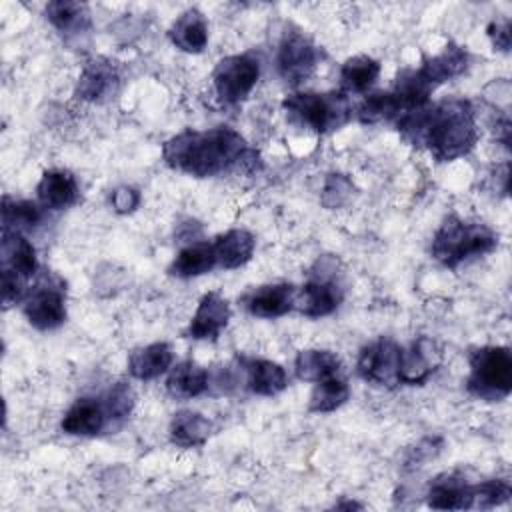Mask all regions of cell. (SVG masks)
<instances>
[{"label": "cell", "mask_w": 512, "mask_h": 512, "mask_svg": "<svg viewBox=\"0 0 512 512\" xmlns=\"http://www.w3.org/2000/svg\"><path fill=\"white\" fill-rule=\"evenodd\" d=\"M466 390L480 400L500 402L512 392V352L508 346H480L470 352Z\"/></svg>", "instance_id": "5"}, {"label": "cell", "mask_w": 512, "mask_h": 512, "mask_svg": "<svg viewBox=\"0 0 512 512\" xmlns=\"http://www.w3.org/2000/svg\"><path fill=\"white\" fill-rule=\"evenodd\" d=\"M488 32V38L494 46V50H500V52H508L510 50V40H512V34H510V20H492L486 28Z\"/></svg>", "instance_id": "37"}, {"label": "cell", "mask_w": 512, "mask_h": 512, "mask_svg": "<svg viewBox=\"0 0 512 512\" xmlns=\"http://www.w3.org/2000/svg\"><path fill=\"white\" fill-rule=\"evenodd\" d=\"M260 78V60L258 56L246 54H232L214 66L212 84L214 92L226 106L242 104L252 90L256 88Z\"/></svg>", "instance_id": "6"}, {"label": "cell", "mask_w": 512, "mask_h": 512, "mask_svg": "<svg viewBox=\"0 0 512 512\" xmlns=\"http://www.w3.org/2000/svg\"><path fill=\"white\" fill-rule=\"evenodd\" d=\"M42 206L32 200H16L10 196L2 198V230L26 232L42 222Z\"/></svg>", "instance_id": "31"}, {"label": "cell", "mask_w": 512, "mask_h": 512, "mask_svg": "<svg viewBox=\"0 0 512 512\" xmlns=\"http://www.w3.org/2000/svg\"><path fill=\"white\" fill-rule=\"evenodd\" d=\"M246 388L258 396H276L288 386L286 370L266 358H240Z\"/></svg>", "instance_id": "19"}, {"label": "cell", "mask_w": 512, "mask_h": 512, "mask_svg": "<svg viewBox=\"0 0 512 512\" xmlns=\"http://www.w3.org/2000/svg\"><path fill=\"white\" fill-rule=\"evenodd\" d=\"M212 246H214L218 268L236 270L252 260L256 238L246 228H230L224 234L216 236Z\"/></svg>", "instance_id": "22"}, {"label": "cell", "mask_w": 512, "mask_h": 512, "mask_svg": "<svg viewBox=\"0 0 512 512\" xmlns=\"http://www.w3.org/2000/svg\"><path fill=\"white\" fill-rule=\"evenodd\" d=\"M288 124L314 132L330 134L340 130L352 118V100L340 90L330 92H294L282 100Z\"/></svg>", "instance_id": "3"}, {"label": "cell", "mask_w": 512, "mask_h": 512, "mask_svg": "<svg viewBox=\"0 0 512 512\" xmlns=\"http://www.w3.org/2000/svg\"><path fill=\"white\" fill-rule=\"evenodd\" d=\"M20 304L28 324L36 330H54L66 322V288L56 276H42Z\"/></svg>", "instance_id": "7"}, {"label": "cell", "mask_w": 512, "mask_h": 512, "mask_svg": "<svg viewBox=\"0 0 512 512\" xmlns=\"http://www.w3.org/2000/svg\"><path fill=\"white\" fill-rule=\"evenodd\" d=\"M214 430L212 420L194 410H180L172 416L168 426V436L174 446L196 448L202 446Z\"/></svg>", "instance_id": "27"}, {"label": "cell", "mask_w": 512, "mask_h": 512, "mask_svg": "<svg viewBox=\"0 0 512 512\" xmlns=\"http://www.w3.org/2000/svg\"><path fill=\"white\" fill-rule=\"evenodd\" d=\"M348 398H350L348 382L342 378V374H336L332 378L314 382V388H312L310 400H308V410L316 412V414L334 412Z\"/></svg>", "instance_id": "32"}, {"label": "cell", "mask_w": 512, "mask_h": 512, "mask_svg": "<svg viewBox=\"0 0 512 512\" xmlns=\"http://www.w3.org/2000/svg\"><path fill=\"white\" fill-rule=\"evenodd\" d=\"M210 386V374L194 360H182L172 364L166 376V392L174 400H192L204 394Z\"/></svg>", "instance_id": "23"}, {"label": "cell", "mask_w": 512, "mask_h": 512, "mask_svg": "<svg viewBox=\"0 0 512 512\" xmlns=\"http://www.w3.org/2000/svg\"><path fill=\"white\" fill-rule=\"evenodd\" d=\"M336 508H362V504H356V502H340V504H336Z\"/></svg>", "instance_id": "38"}, {"label": "cell", "mask_w": 512, "mask_h": 512, "mask_svg": "<svg viewBox=\"0 0 512 512\" xmlns=\"http://www.w3.org/2000/svg\"><path fill=\"white\" fill-rule=\"evenodd\" d=\"M170 42L188 54H200L208 44V20L198 8H186L168 28Z\"/></svg>", "instance_id": "21"}, {"label": "cell", "mask_w": 512, "mask_h": 512, "mask_svg": "<svg viewBox=\"0 0 512 512\" xmlns=\"http://www.w3.org/2000/svg\"><path fill=\"white\" fill-rule=\"evenodd\" d=\"M102 398L110 416L112 430H118L134 410V404H136L134 388L128 382H116L102 394Z\"/></svg>", "instance_id": "33"}, {"label": "cell", "mask_w": 512, "mask_h": 512, "mask_svg": "<svg viewBox=\"0 0 512 512\" xmlns=\"http://www.w3.org/2000/svg\"><path fill=\"white\" fill-rule=\"evenodd\" d=\"M214 268H218V262H216L212 242L196 240V242L186 244L176 254V258L168 266V274L186 280V278H196V276L208 274Z\"/></svg>", "instance_id": "25"}, {"label": "cell", "mask_w": 512, "mask_h": 512, "mask_svg": "<svg viewBox=\"0 0 512 512\" xmlns=\"http://www.w3.org/2000/svg\"><path fill=\"white\" fill-rule=\"evenodd\" d=\"M468 64H470V56L466 48L450 42L444 46L442 52L430 58H424L418 70L434 88H438L440 84L450 82L452 78H458L460 74H464Z\"/></svg>", "instance_id": "20"}, {"label": "cell", "mask_w": 512, "mask_h": 512, "mask_svg": "<svg viewBox=\"0 0 512 512\" xmlns=\"http://www.w3.org/2000/svg\"><path fill=\"white\" fill-rule=\"evenodd\" d=\"M298 288L290 282L264 284L248 292L242 302L248 314L258 318H280L296 308Z\"/></svg>", "instance_id": "12"}, {"label": "cell", "mask_w": 512, "mask_h": 512, "mask_svg": "<svg viewBox=\"0 0 512 512\" xmlns=\"http://www.w3.org/2000/svg\"><path fill=\"white\" fill-rule=\"evenodd\" d=\"M232 316L228 300L220 292H206L188 324L186 334L194 340H216Z\"/></svg>", "instance_id": "15"}, {"label": "cell", "mask_w": 512, "mask_h": 512, "mask_svg": "<svg viewBox=\"0 0 512 512\" xmlns=\"http://www.w3.org/2000/svg\"><path fill=\"white\" fill-rule=\"evenodd\" d=\"M402 116L400 106L390 90L370 92L364 94L362 102L356 108V118L362 124H380V122H394Z\"/></svg>", "instance_id": "30"}, {"label": "cell", "mask_w": 512, "mask_h": 512, "mask_svg": "<svg viewBox=\"0 0 512 512\" xmlns=\"http://www.w3.org/2000/svg\"><path fill=\"white\" fill-rule=\"evenodd\" d=\"M316 266L320 270L312 272L310 280L302 288H298L296 294L294 310L308 318H322L332 314L344 298L340 282L336 280V276L330 274L336 270V262L332 258H322L316 262Z\"/></svg>", "instance_id": "8"}, {"label": "cell", "mask_w": 512, "mask_h": 512, "mask_svg": "<svg viewBox=\"0 0 512 512\" xmlns=\"http://www.w3.org/2000/svg\"><path fill=\"white\" fill-rule=\"evenodd\" d=\"M38 204L46 210H64L78 202L80 188L72 172L62 168L46 170L36 184Z\"/></svg>", "instance_id": "17"}, {"label": "cell", "mask_w": 512, "mask_h": 512, "mask_svg": "<svg viewBox=\"0 0 512 512\" xmlns=\"http://www.w3.org/2000/svg\"><path fill=\"white\" fill-rule=\"evenodd\" d=\"M162 160L176 172L212 178L240 166L250 172L256 170L258 154L248 148L240 132L230 126H216L174 134L162 144Z\"/></svg>", "instance_id": "2"}, {"label": "cell", "mask_w": 512, "mask_h": 512, "mask_svg": "<svg viewBox=\"0 0 512 512\" xmlns=\"http://www.w3.org/2000/svg\"><path fill=\"white\" fill-rule=\"evenodd\" d=\"M44 14L48 22L64 36H78L90 28V10L82 2L52 0L46 4Z\"/></svg>", "instance_id": "29"}, {"label": "cell", "mask_w": 512, "mask_h": 512, "mask_svg": "<svg viewBox=\"0 0 512 512\" xmlns=\"http://www.w3.org/2000/svg\"><path fill=\"white\" fill-rule=\"evenodd\" d=\"M174 364V352L168 342H152L136 348L128 358V374L136 380H154Z\"/></svg>", "instance_id": "24"}, {"label": "cell", "mask_w": 512, "mask_h": 512, "mask_svg": "<svg viewBox=\"0 0 512 512\" xmlns=\"http://www.w3.org/2000/svg\"><path fill=\"white\" fill-rule=\"evenodd\" d=\"M110 206L116 214H130L140 206V192L132 186H118L110 194Z\"/></svg>", "instance_id": "36"}, {"label": "cell", "mask_w": 512, "mask_h": 512, "mask_svg": "<svg viewBox=\"0 0 512 512\" xmlns=\"http://www.w3.org/2000/svg\"><path fill=\"white\" fill-rule=\"evenodd\" d=\"M512 488L508 480L490 478L474 484V508H494L510 500Z\"/></svg>", "instance_id": "34"}, {"label": "cell", "mask_w": 512, "mask_h": 512, "mask_svg": "<svg viewBox=\"0 0 512 512\" xmlns=\"http://www.w3.org/2000/svg\"><path fill=\"white\" fill-rule=\"evenodd\" d=\"M396 128L410 144L426 148L438 162L466 156L478 142L476 108L466 98L430 102L402 116Z\"/></svg>", "instance_id": "1"}, {"label": "cell", "mask_w": 512, "mask_h": 512, "mask_svg": "<svg viewBox=\"0 0 512 512\" xmlns=\"http://www.w3.org/2000/svg\"><path fill=\"white\" fill-rule=\"evenodd\" d=\"M498 248V234L484 222L448 216L432 236V256L446 268H458L462 262L490 254Z\"/></svg>", "instance_id": "4"}, {"label": "cell", "mask_w": 512, "mask_h": 512, "mask_svg": "<svg viewBox=\"0 0 512 512\" xmlns=\"http://www.w3.org/2000/svg\"><path fill=\"white\" fill-rule=\"evenodd\" d=\"M474 484L462 472L438 474L428 486L426 502L436 510L474 508Z\"/></svg>", "instance_id": "13"}, {"label": "cell", "mask_w": 512, "mask_h": 512, "mask_svg": "<svg viewBox=\"0 0 512 512\" xmlns=\"http://www.w3.org/2000/svg\"><path fill=\"white\" fill-rule=\"evenodd\" d=\"M120 74L116 66L106 58H94L84 64L76 82V98L84 102H104L118 90Z\"/></svg>", "instance_id": "14"}, {"label": "cell", "mask_w": 512, "mask_h": 512, "mask_svg": "<svg viewBox=\"0 0 512 512\" xmlns=\"http://www.w3.org/2000/svg\"><path fill=\"white\" fill-rule=\"evenodd\" d=\"M294 374L302 382H320L342 374V360L336 352L324 348L300 350L294 358Z\"/></svg>", "instance_id": "26"}, {"label": "cell", "mask_w": 512, "mask_h": 512, "mask_svg": "<svg viewBox=\"0 0 512 512\" xmlns=\"http://www.w3.org/2000/svg\"><path fill=\"white\" fill-rule=\"evenodd\" d=\"M352 180L346 174H330L322 188V204L326 208H340L352 198Z\"/></svg>", "instance_id": "35"}, {"label": "cell", "mask_w": 512, "mask_h": 512, "mask_svg": "<svg viewBox=\"0 0 512 512\" xmlns=\"http://www.w3.org/2000/svg\"><path fill=\"white\" fill-rule=\"evenodd\" d=\"M442 352L438 344L430 338H418L410 346H402V360H400V384L416 386L424 384L434 370L438 368Z\"/></svg>", "instance_id": "16"}, {"label": "cell", "mask_w": 512, "mask_h": 512, "mask_svg": "<svg viewBox=\"0 0 512 512\" xmlns=\"http://www.w3.org/2000/svg\"><path fill=\"white\" fill-rule=\"evenodd\" d=\"M0 260H2V270H8L20 276L26 282H30V278H34L38 272L36 248L22 232L2 230Z\"/></svg>", "instance_id": "18"}, {"label": "cell", "mask_w": 512, "mask_h": 512, "mask_svg": "<svg viewBox=\"0 0 512 512\" xmlns=\"http://www.w3.org/2000/svg\"><path fill=\"white\" fill-rule=\"evenodd\" d=\"M400 360L402 346L392 338H378L366 344L356 362V372L362 380L376 386H398L400 384Z\"/></svg>", "instance_id": "10"}, {"label": "cell", "mask_w": 512, "mask_h": 512, "mask_svg": "<svg viewBox=\"0 0 512 512\" xmlns=\"http://www.w3.org/2000/svg\"><path fill=\"white\" fill-rule=\"evenodd\" d=\"M62 430L70 436H98L102 432H112L110 416L102 396L78 398L62 416Z\"/></svg>", "instance_id": "11"}, {"label": "cell", "mask_w": 512, "mask_h": 512, "mask_svg": "<svg viewBox=\"0 0 512 512\" xmlns=\"http://www.w3.org/2000/svg\"><path fill=\"white\" fill-rule=\"evenodd\" d=\"M380 76V62L366 54H356L344 60L340 66V92L350 94H368Z\"/></svg>", "instance_id": "28"}, {"label": "cell", "mask_w": 512, "mask_h": 512, "mask_svg": "<svg viewBox=\"0 0 512 512\" xmlns=\"http://www.w3.org/2000/svg\"><path fill=\"white\" fill-rule=\"evenodd\" d=\"M318 60L316 44L300 30H290L282 36L276 50V70L286 84L298 86L306 82L314 74Z\"/></svg>", "instance_id": "9"}]
</instances>
